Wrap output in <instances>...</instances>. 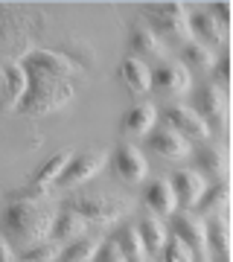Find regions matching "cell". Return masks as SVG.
Returning <instances> with one entry per match:
<instances>
[{
	"instance_id": "ffe728a7",
	"label": "cell",
	"mask_w": 233,
	"mask_h": 262,
	"mask_svg": "<svg viewBox=\"0 0 233 262\" xmlns=\"http://www.w3.org/2000/svg\"><path fill=\"white\" fill-rule=\"evenodd\" d=\"M137 230V236H140V242H143V248H146V253L149 256H158L163 248H166V227L160 225L155 215H143L140 219V225L134 227Z\"/></svg>"
},
{
	"instance_id": "8fae6325",
	"label": "cell",
	"mask_w": 233,
	"mask_h": 262,
	"mask_svg": "<svg viewBox=\"0 0 233 262\" xmlns=\"http://www.w3.org/2000/svg\"><path fill=\"white\" fill-rule=\"evenodd\" d=\"M189 84H193V76L186 73L178 61H163V64H158V70H152V88L158 94L181 96L189 91Z\"/></svg>"
},
{
	"instance_id": "603a6c76",
	"label": "cell",
	"mask_w": 233,
	"mask_h": 262,
	"mask_svg": "<svg viewBox=\"0 0 233 262\" xmlns=\"http://www.w3.org/2000/svg\"><path fill=\"white\" fill-rule=\"evenodd\" d=\"M213 53L207 47H201L198 41H186V44H181V61L178 64L184 67L186 73H207L210 67H213Z\"/></svg>"
},
{
	"instance_id": "8992f818",
	"label": "cell",
	"mask_w": 233,
	"mask_h": 262,
	"mask_svg": "<svg viewBox=\"0 0 233 262\" xmlns=\"http://www.w3.org/2000/svg\"><path fill=\"white\" fill-rule=\"evenodd\" d=\"M65 207L76 210L84 222H99V225L114 222V219H122V215L129 213V201H122V198H108V195H79Z\"/></svg>"
},
{
	"instance_id": "d4e9b609",
	"label": "cell",
	"mask_w": 233,
	"mask_h": 262,
	"mask_svg": "<svg viewBox=\"0 0 233 262\" xmlns=\"http://www.w3.org/2000/svg\"><path fill=\"white\" fill-rule=\"evenodd\" d=\"M227 201H230V184L227 181H219V184H213L210 189H204L201 192V198H198V204L196 210L198 213H224L227 210Z\"/></svg>"
},
{
	"instance_id": "4fadbf2b",
	"label": "cell",
	"mask_w": 233,
	"mask_h": 262,
	"mask_svg": "<svg viewBox=\"0 0 233 262\" xmlns=\"http://www.w3.org/2000/svg\"><path fill=\"white\" fill-rule=\"evenodd\" d=\"M189 32H193V41H198V44L207 47L210 53L227 41V29L219 27V20H216L210 12H198V15H193V18H189Z\"/></svg>"
},
{
	"instance_id": "3957f363",
	"label": "cell",
	"mask_w": 233,
	"mask_h": 262,
	"mask_svg": "<svg viewBox=\"0 0 233 262\" xmlns=\"http://www.w3.org/2000/svg\"><path fill=\"white\" fill-rule=\"evenodd\" d=\"M24 73H27V91L20 96L18 108H15L18 114L44 117V114H53V111H58V108H65V105L73 99L76 88L70 82L53 79V76L41 73V70H32V67H24Z\"/></svg>"
},
{
	"instance_id": "f546056e",
	"label": "cell",
	"mask_w": 233,
	"mask_h": 262,
	"mask_svg": "<svg viewBox=\"0 0 233 262\" xmlns=\"http://www.w3.org/2000/svg\"><path fill=\"white\" fill-rule=\"evenodd\" d=\"M56 256H58L56 242H41V245L27 248V251H20V259L24 262H56Z\"/></svg>"
},
{
	"instance_id": "4316f807",
	"label": "cell",
	"mask_w": 233,
	"mask_h": 262,
	"mask_svg": "<svg viewBox=\"0 0 233 262\" xmlns=\"http://www.w3.org/2000/svg\"><path fill=\"white\" fill-rule=\"evenodd\" d=\"M67 160H70V151H58V155H53L50 160H44V163L38 166V172H35V178H32V184H35V187L50 189L53 184H56V178L61 175V169L67 166Z\"/></svg>"
},
{
	"instance_id": "52a82bcc",
	"label": "cell",
	"mask_w": 233,
	"mask_h": 262,
	"mask_svg": "<svg viewBox=\"0 0 233 262\" xmlns=\"http://www.w3.org/2000/svg\"><path fill=\"white\" fill-rule=\"evenodd\" d=\"M102 166H105V151H99V149L96 151H84V155H70L67 166L61 169V175L56 178L53 187L76 189V187H82L84 181H91Z\"/></svg>"
},
{
	"instance_id": "484cf974",
	"label": "cell",
	"mask_w": 233,
	"mask_h": 262,
	"mask_svg": "<svg viewBox=\"0 0 233 262\" xmlns=\"http://www.w3.org/2000/svg\"><path fill=\"white\" fill-rule=\"evenodd\" d=\"M204 239H207V251L213 253H224L230 251V225L224 215H216L204 225Z\"/></svg>"
},
{
	"instance_id": "5bb4252c",
	"label": "cell",
	"mask_w": 233,
	"mask_h": 262,
	"mask_svg": "<svg viewBox=\"0 0 233 262\" xmlns=\"http://www.w3.org/2000/svg\"><path fill=\"white\" fill-rule=\"evenodd\" d=\"M129 50L134 53V58L146 61V58H160L166 53L163 41L155 29H149L146 24H134L131 27V35H129Z\"/></svg>"
},
{
	"instance_id": "83f0119b",
	"label": "cell",
	"mask_w": 233,
	"mask_h": 262,
	"mask_svg": "<svg viewBox=\"0 0 233 262\" xmlns=\"http://www.w3.org/2000/svg\"><path fill=\"white\" fill-rule=\"evenodd\" d=\"M196 160H198V169H210L216 175H224L227 172V151L219 149V146H201Z\"/></svg>"
},
{
	"instance_id": "8d00e7d4",
	"label": "cell",
	"mask_w": 233,
	"mask_h": 262,
	"mask_svg": "<svg viewBox=\"0 0 233 262\" xmlns=\"http://www.w3.org/2000/svg\"><path fill=\"white\" fill-rule=\"evenodd\" d=\"M213 262H230V251H224V253H213Z\"/></svg>"
},
{
	"instance_id": "5b68a950",
	"label": "cell",
	"mask_w": 233,
	"mask_h": 262,
	"mask_svg": "<svg viewBox=\"0 0 233 262\" xmlns=\"http://www.w3.org/2000/svg\"><path fill=\"white\" fill-rule=\"evenodd\" d=\"M193 111L201 117V120L207 122V131L213 134V131H219V134H224V128H227V111H224V94L216 88L213 82H204L201 88L196 91V96H193V105H189Z\"/></svg>"
},
{
	"instance_id": "e0dca14e",
	"label": "cell",
	"mask_w": 233,
	"mask_h": 262,
	"mask_svg": "<svg viewBox=\"0 0 233 262\" xmlns=\"http://www.w3.org/2000/svg\"><path fill=\"white\" fill-rule=\"evenodd\" d=\"M84 227H88V222H84L82 215L76 213V210H70V207H61L56 215H53V227H50V242H67V239H76V236L84 233Z\"/></svg>"
},
{
	"instance_id": "d6a6232c",
	"label": "cell",
	"mask_w": 233,
	"mask_h": 262,
	"mask_svg": "<svg viewBox=\"0 0 233 262\" xmlns=\"http://www.w3.org/2000/svg\"><path fill=\"white\" fill-rule=\"evenodd\" d=\"M93 262H125V256L120 253V248H117L111 239H105V242L96 248V253H93Z\"/></svg>"
},
{
	"instance_id": "cb8c5ba5",
	"label": "cell",
	"mask_w": 233,
	"mask_h": 262,
	"mask_svg": "<svg viewBox=\"0 0 233 262\" xmlns=\"http://www.w3.org/2000/svg\"><path fill=\"white\" fill-rule=\"evenodd\" d=\"M111 242L120 248V253L125 256V262H149V253H146L137 230H134L131 225H122L120 230L111 236Z\"/></svg>"
},
{
	"instance_id": "836d02e7",
	"label": "cell",
	"mask_w": 233,
	"mask_h": 262,
	"mask_svg": "<svg viewBox=\"0 0 233 262\" xmlns=\"http://www.w3.org/2000/svg\"><path fill=\"white\" fill-rule=\"evenodd\" d=\"M47 195H50V189L35 187V184H29V187L18 189V192H12V201H44Z\"/></svg>"
},
{
	"instance_id": "30bf717a",
	"label": "cell",
	"mask_w": 233,
	"mask_h": 262,
	"mask_svg": "<svg viewBox=\"0 0 233 262\" xmlns=\"http://www.w3.org/2000/svg\"><path fill=\"white\" fill-rule=\"evenodd\" d=\"M166 125L172 131H178L186 143H204L207 137H210L207 122L201 120L189 105H172L166 111Z\"/></svg>"
},
{
	"instance_id": "74e56055",
	"label": "cell",
	"mask_w": 233,
	"mask_h": 262,
	"mask_svg": "<svg viewBox=\"0 0 233 262\" xmlns=\"http://www.w3.org/2000/svg\"><path fill=\"white\" fill-rule=\"evenodd\" d=\"M18 262H24V259H18Z\"/></svg>"
},
{
	"instance_id": "d590c367",
	"label": "cell",
	"mask_w": 233,
	"mask_h": 262,
	"mask_svg": "<svg viewBox=\"0 0 233 262\" xmlns=\"http://www.w3.org/2000/svg\"><path fill=\"white\" fill-rule=\"evenodd\" d=\"M0 262H12V248L3 236H0Z\"/></svg>"
},
{
	"instance_id": "9a60e30c",
	"label": "cell",
	"mask_w": 233,
	"mask_h": 262,
	"mask_svg": "<svg viewBox=\"0 0 233 262\" xmlns=\"http://www.w3.org/2000/svg\"><path fill=\"white\" fill-rule=\"evenodd\" d=\"M172 184V192H175V201L181 207H196L198 198H201V192L207 189L204 178H201V172H193V169H181V172H175V178L169 181Z\"/></svg>"
},
{
	"instance_id": "d6986e66",
	"label": "cell",
	"mask_w": 233,
	"mask_h": 262,
	"mask_svg": "<svg viewBox=\"0 0 233 262\" xmlns=\"http://www.w3.org/2000/svg\"><path fill=\"white\" fill-rule=\"evenodd\" d=\"M120 79L125 82V88H129L131 94H146L152 88V70L146 61H140V58L129 56L125 61L120 64Z\"/></svg>"
},
{
	"instance_id": "277c9868",
	"label": "cell",
	"mask_w": 233,
	"mask_h": 262,
	"mask_svg": "<svg viewBox=\"0 0 233 262\" xmlns=\"http://www.w3.org/2000/svg\"><path fill=\"white\" fill-rule=\"evenodd\" d=\"M143 15H146L152 27L160 29L169 41H178V44L193 41L189 15H186L184 3H149V6H143Z\"/></svg>"
},
{
	"instance_id": "7c38bea8",
	"label": "cell",
	"mask_w": 233,
	"mask_h": 262,
	"mask_svg": "<svg viewBox=\"0 0 233 262\" xmlns=\"http://www.w3.org/2000/svg\"><path fill=\"white\" fill-rule=\"evenodd\" d=\"M111 163H114L117 178H122L125 184H140V181L146 178V172H149L146 158H143L140 149H134V146H122V149H117V155L111 158Z\"/></svg>"
},
{
	"instance_id": "e575fe53",
	"label": "cell",
	"mask_w": 233,
	"mask_h": 262,
	"mask_svg": "<svg viewBox=\"0 0 233 262\" xmlns=\"http://www.w3.org/2000/svg\"><path fill=\"white\" fill-rule=\"evenodd\" d=\"M210 15H213L216 20H219V27H230V3L227 0H222V3H213L210 6Z\"/></svg>"
},
{
	"instance_id": "7402d4cb",
	"label": "cell",
	"mask_w": 233,
	"mask_h": 262,
	"mask_svg": "<svg viewBox=\"0 0 233 262\" xmlns=\"http://www.w3.org/2000/svg\"><path fill=\"white\" fill-rule=\"evenodd\" d=\"M146 204L155 215H172L178 210L175 192H172V184L169 181H152L146 187Z\"/></svg>"
},
{
	"instance_id": "9c48e42d",
	"label": "cell",
	"mask_w": 233,
	"mask_h": 262,
	"mask_svg": "<svg viewBox=\"0 0 233 262\" xmlns=\"http://www.w3.org/2000/svg\"><path fill=\"white\" fill-rule=\"evenodd\" d=\"M172 236L184 242L196 262H207V239H204V222L198 215H189L184 210L181 215H172Z\"/></svg>"
},
{
	"instance_id": "f1b7e54d",
	"label": "cell",
	"mask_w": 233,
	"mask_h": 262,
	"mask_svg": "<svg viewBox=\"0 0 233 262\" xmlns=\"http://www.w3.org/2000/svg\"><path fill=\"white\" fill-rule=\"evenodd\" d=\"M96 248H99V242H93V239H79V242L67 245L65 251H58L56 262H93Z\"/></svg>"
},
{
	"instance_id": "ac0fdd59",
	"label": "cell",
	"mask_w": 233,
	"mask_h": 262,
	"mask_svg": "<svg viewBox=\"0 0 233 262\" xmlns=\"http://www.w3.org/2000/svg\"><path fill=\"white\" fill-rule=\"evenodd\" d=\"M24 91H27V73H24L20 61L18 64H6L3 67V102H0V111H15Z\"/></svg>"
},
{
	"instance_id": "44dd1931",
	"label": "cell",
	"mask_w": 233,
	"mask_h": 262,
	"mask_svg": "<svg viewBox=\"0 0 233 262\" xmlns=\"http://www.w3.org/2000/svg\"><path fill=\"white\" fill-rule=\"evenodd\" d=\"M155 108H152L149 102L143 105H134L131 111H125V117H122V134H129V137H143V134H149L152 128H155Z\"/></svg>"
},
{
	"instance_id": "7a4b0ae2",
	"label": "cell",
	"mask_w": 233,
	"mask_h": 262,
	"mask_svg": "<svg viewBox=\"0 0 233 262\" xmlns=\"http://www.w3.org/2000/svg\"><path fill=\"white\" fill-rule=\"evenodd\" d=\"M50 227H53V213H47L44 201H12L0 213V236L6 242L20 245V251L47 242Z\"/></svg>"
},
{
	"instance_id": "1f68e13d",
	"label": "cell",
	"mask_w": 233,
	"mask_h": 262,
	"mask_svg": "<svg viewBox=\"0 0 233 262\" xmlns=\"http://www.w3.org/2000/svg\"><path fill=\"white\" fill-rule=\"evenodd\" d=\"M160 256H163V262H196L193 253H189V248H186L184 242H178L175 236L166 242V248L160 251Z\"/></svg>"
},
{
	"instance_id": "6da1fadb",
	"label": "cell",
	"mask_w": 233,
	"mask_h": 262,
	"mask_svg": "<svg viewBox=\"0 0 233 262\" xmlns=\"http://www.w3.org/2000/svg\"><path fill=\"white\" fill-rule=\"evenodd\" d=\"M41 24H44L41 12L15 3H0V67L18 64L29 53H35Z\"/></svg>"
},
{
	"instance_id": "2e32d148",
	"label": "cell",
	"mask_w": 233,
	"mask_h": 262,
	"mask_svg": "<svg viewBox=\"0 0 233 262\" xmlns=\"http://www.w3.org/2000/svg\"><path fill=\"white\" fill-rule=\"evenodd\" d=\"M149 149L158 151V155H163V158H186L189 155V143L178 134V131H172L169 125H163V128H155L149 134Z\"/></svg>"
},
{
	"instance_id": "ba28073f",
	"label": "cell",
	"mask_w": 233,
	"mask_h": 262,
	"mask_svg": "<svg viewBox=\"0 0 233 262\" xmlns=\"http://www.w3.org/2000/svg\"><path fill=\"white\" fill-rule=\"evenodd\" d=\"M20 64L32 67V70H41V73L53 76V79H61V82H73L76 76H82V67L73 64L70 58L56 53V50H35V53H29Z\"/></svg>"
},
{
	"instance_id": "4dcf8cb0",
	"label": "cell",
	"mask_w": 233,
	"mask_h": 262,
	"mask_svg": "<svg viewBox=\"0 0 233 262\" xmlns=\"http://www.w3.org/2000/svg\"><path fill=\"white\" fill-rule=\"evenodd\" d=\"M210 73L216 76L213 84L222 91L224 96H227V91H230V56H227V53H222V58H219V61H213Z\"/></svg>"
}]
</instances>
